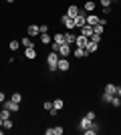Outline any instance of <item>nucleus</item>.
Wrapping results in <instances>:
<instances>
[{"instance_id": "obj_1", "label": "nucleus", "mask_w": 121, "mask_h": 135, "mask_svg": "<svg viewBox=\"0 0 121 135\" xmlns=\"http://www.w3.org/2000/svg\"><path fill=\"white\" fill-rule=\"evenodd\" d=\"M59 59H61V55L55 51H51L49 55H46V65H49V71H59Z\"/></svg>"}, {"instance_id": "obj_2", "label": "nucleus", "mask_w": 121, "mask_h": 135, "mask_svg": "<svg viewBox=\"0 0 121 135\" xmlns=\"http://www.w3.org/2000/svg\"><path fill=\"white\" fill-rule=\"evenodd\" d=\"M113 95H117V87L113 83H109V85H105V91H103V97H101V99H103V103H109L111 101V97Z\"/></svg>"}, {"instance_id": "obj_3", "label": "nucleus", "mask_w": 121, "mask_h": 135, "mask_svg": "<svg viewBox=\"0 0 121 135\" xmlns=\"http://www.w3.org/2000/svg\"><path fill=\"white\" fill-rule=\"evenodd\" d=\"M99 22H103V24H107V20L105 18H99L95 12H91V14H87V24L89 26H95V24H99Z\"/></svg>"}, {"instance_id": "obj_4", "label": "nucleus", "mask_w": 121, "mask_h": 135, "mask_svg": "<svg viewBox=\"0 0 121 135\" xmlns=\"http://www.w3.org/2000/svg\"><path fill=\"white\" fill-rule=\"evenodd\" d=\"M85 24H87V12L81 10L75 16V28H81V26H85Z\"/></svg>"}, {"instance_id": "obj_5", "label": "nucleus", "mask_w": 121, "mask_h": 135, "mask_svg": "<svg viewBox=\"0 0 121 135\" xmlns=\"http://www.w3.org/2000/svg\"><path fill=\"white\" fill-rule=\"evenodd\" d=\"M61 20H63V24H65V28H67V30H73V28H75V18H73V16L63 14V16H61Z\"/></svg>"}, {"instance_id": "obj_6", "label": "nucleus", "mask_w": 121, "mask_h": 135, "mask_svg": "<svg viewBox=\"0 0 121 135\" xmlns=\"http://www.w3.org/2000/svg\"><path fill=\"white\" fill-rule=\"evenodd\" d=\"M2 107L10 109L12 113H16V111H20V103H14V101H12V99H6V101L2 103Z\"/></svg>"}, {"instance_id": "obj_7", "label": "nucleus", "mask_w": 121, "mask_h": 135, "mask_svg": "<svg viewBox=\"0 0 121 135\" xmlns=\"http://www.w3.org/2000/svg\"><path fill=\"white\" fill-rule=\"evenodd\" d=\"M71 52H73V49H71V45H67V42H63V45L59 46V55H61V56H65V59H67V56H69Z\"/></svg>"}, {"instance_id": "obj_8", "label": "nucleus", "mask_w": 121, "mask_h": 135, "mask_svg": "<svg viewBox=\"0 0 121 135\" xmlns=\"http://www.w3.org/2000/svg\"><path fill=\"white\" fill-rule=\"evenodd\" d=\"M57 67H59V71H63V73H67V71L71 69V62L67 61L65 56H61V59H59V65H57Z\"/></svg>"}, {"instance_id": "obj_9", "label": "nucleus", "mask_w": 121, "mask_h": 135, "mask_svg": "<svg viewBox=\"0 0 121 135\" xmlns=\"http://www.w3.org/2000/svg\"><path fill=\"white\" fill-rule=\"evenodd\" d=\"M79 34H83V36H87V38H91V36H93V26H89V24L81 26L79 28Z\"/></svg>"}, {"instance_id": "obj_10", "label": "nucleus", "mask_w": 121, "mask_h": 135, "mask_svg": "<svg viewBox=\"0 0 121 135\" xmlns=\"http://www.w3.org/2000/svg\"><path fill=\"white\" fill-rule=\"evenodd\" d=\"M99 131H101V127H99V125L95 123V121H93V123H91V127H89V129H85L83 133H85V135H97Z\"/></svg>"}, {"instance_id": "obj_11", "label": "nucleus", "mask_w": 121, "mask_h": 135, "mask_svg": "<svg viewBox=\"0 0 121 135\" xmlns=\"http://www.w3.org/2000/svg\"><path fill=\"white\" fill-rule=\"evenodd\" d=\"M85 51H87V55H93V52L99 51V45H97V42H93V40H89L87 46H85Z\"/></svg>"}, {"instance_id": "obj_12", "label": "nucleus", "mask_w": 121, "mask_h": 135, "mask_svg": "<svg viewBox=\"0 0 121 135\" xmlns=\"http://www.w3.org/2000/svg\"><path fill=\"white\" fill-rule=\"evenodd\" d=\"M91 123H93V121H91V119H89V117H87V115H85V117H83V119H81V121H79V129H81V131L89 129V127H91Z\"/></svg>"}, {"instance_id": "obj_13", "label": "nucleus", "mask_w": 121, "mask_h": 135, "mask_svg": "<svg viewBox=\"0 0 121 135\" xmlns=\"http://www.w3.org/2000/svg\"><path fill=\"white\" fill-rule=\"evenodd\" d=\"M87 42H89V38L87 36H83V34H77V40H75V45L79 46V49H85Z\"/></svg>"}, {"instance_id": "obj_14", "label": "nucleus", "mask_w": 121, "mask_h": 135, "mask_svg": "<svg viewBox=\"0 0 121 135\" xmlns=\"http://www.w3.org/2000/svg\"><path fill=\"white\" fill-rule=\"evenodd\" d=\"M95 6H97V4H95L93 0H87L85 4H83V10H85L87 14H91V12H95Z\"/></svg>"}, {"instance_id": "obj_15", "label": "nucleus", "mask_w": 121, "mask_h": 135, "mask_svg": "<svg viewBox=\"0 0 121 135\" xmlns=\"http://www.w3.org/2000/svg\"><path fill=\"white\" fill-rule=\"evenodd\" d=\"M26 34H28V36H38V34H40L38 24H30V26H28V30H26Z\"/></svg>"}, {"instance_id": "obj_16", "label": "nucleus", "mask_w": 121, "mask_h": 135, "mask_svg": "<svg viewBox=\"0 0 121 135\" xmlns=\"http://www.w3.org/2000/svg\"><path fill=\"white\" fill-rule=\"evenodd\" d=\"M79 12H81V8H79L77 4H71L69 8H67V14H69V16H73V18H75L77 14H79Z\"/></svg>"}, {"instance_id": "obj_17", "label": "nucleus", "mask_w": 121, "mask_h": 135, "mask_svg": "<svg viewBox=\"0 0 121 135\" xmlns=\"http://www.w3.org/2000/svg\"><path fill=\"white\" fill-rule=\"evenodd\" d=\"M75 40H77L75 32H65V42H67V45H75Z\"/></svg>"}, {"instance_id": "obj_18", "label": "nucleus", "mask_w": 121, "mask_h": 135, "mask_svg": "<svg viewBox=\"0 0 121 135\" xmlns=\"http://www.w3.org/2000/svg\"><path fill=\"white\" fill-rule=\"evenodd\" d=\"M40 42H42V45H51V42H52V36L49 32H40Z\"/></svg>"}, {"instance_id": "obj_19", "label": "nucleus", "mask_w": 121, "mask_h": 135, "mask_svg": "<svg viewBox=\"0 0 121 135\" xmlns=\"http://www.w3.org/2000/svg\"><path fill=\"white\" fill-rule=\"evenodd\" d=\"M20 45H22L24 49H35V45H32L30 36H24V38H20Z\"/></svg>"}, {"instance_id": "obj_20", "label": "nucleus", "mask_w": 121, "mask_h": 135, "mask_svg": "<svg viewBox=\"0 0 121 135\" xmlns=\"http://www.w3.org/2000/svg\"><path fill=\"white\" fill-rule=\"evenodd\" d=\"M52 42L63 45V42H65V32H55V36H52Z\"/></svg>"}, {"instance_id": "obj_21", "label": "nucleus", "mask_w": 121, "mask_h": 135, "mask_svg": "<svg viewBox=\"0 0 121 135\" xmlns=\"http://www.w3.org/2000/svg\"><path fill=\"white\" fill-rule=\"evenodd\" d=\"M63 107H65V101H63V99H55V101H52V109H57V111H61Z\"/></svg>"}, {"instance_id": "obj_22", "label": "nucleus", "mask_w": 121, "mask_h": 135, "mask_svg": "<svg viewBox=\"0 0 121 135\" xmlns=\"http://www.w3.org/2000/svg\"><path fill=\"white\" fill-rule=\"evenodd\" d=\"M24 56L32 61V59H36V51H35V49H24Z\"/></svg>"}, {"instance_id": "obj_23", "label": "nucleus", "mask_w": 121, "mask_h": 135, "mask_svg": "<svg viewBox=\"0 0 121 135\" xmlns=\"http://www.w3.org/2000/svg\"><path fill=\"white\" fill-rule=\"evenodd\" d=\"M109 105H111V107H119V105H121V97L113 95V97H111V101H109Z\"/></svg>"}, {"instance_id": "obj_24", "label": "nucleus", "mask_w": 121, "mask_h": 135, "mask_svg": "<svg viewBox=\"0 0 121 135\" xmlns=\"http://www.w3.org/2000/svg\"><path fill=\"white\" fill-rule=\"evenodd\" d=\"M73 55H75L77 59H83V56H87V51H85V49H79V46H77L75 51H73Z\"/></svg>"}, {"instance_id": "obj_25", "label": "nucleus", "mask_w": 121, "mask_h": 135, "mask_svg": "<svg viewBox=\"0 0 121 135\" xmlns=\"http://www.w3.org/2000/svg\"><path fill=\"white\" fill-rule=\"evenodd\" d=\"M10 115H12V111H10V109H6V107H2V109H0V117H2V119H10Z\"/></svg>"}, {"instance_id": "obj_26", "label": "nucleus", "mask_w": 121, "mask_h": 135, "mask_svg": "<svg viewBox=\"0 0 121 135\" xmlns=\"http://www.w3.org/2000/svg\"><path fill=\"white\" fill-rule=\"evenodd\" d=\"M103 30H105V24L103 22H99V24L93 26V32H95V34H103Z\"/></svg>"}, {"instance_id": "obj_27", "label": "nucleus", "mask_w": 121, "mask_h": 135, "mask_svg": "<svg viewBox=\"0 0 121 135\" xmlns=\"http://www.w3.org/2000/svg\"><path fill=\"white\" fill-rule=\"evenodd\" d=\"M20 46H22V45H20V40H10V45H8V49H10V51L14 52L16 49H20Z\"/></svg>"}, {"instance_id": "obj_28", "label": "nucleus", "mask_w": 121, "mask_h": 135, "mask_svg": "<svg viewBox=\"0 0 121 135\" xmlns=\"http://www.w3.org/2000/svg\"><path fill=\"white\" fill-rule=\"evenodd\" d=\"M42 107H45V111L51 113L52 111V101H45V103H42Z\"/></svg>"}, {"instance_id": "obj_29", "label": "nucleus", "mask_w": 121, "mask_h": 135, "mask_svg": "<svg viewBox=\"0 0 121 135\" xmlns=\"http://www.w3.org/2000/svg\"><path fill=\"white\" fill-rule=\"evenodd\" d=\"M10 99H12L14 103H20V101H22V95H20V93H14V95H12Z\"/></svg>"}, {"instance_id": "obj_30", "label": "nucleus", "mask_w": 121, "mask_h": 135, "mask_svg": "<svg viewBox=\"0 0 121 135\" xmlns=\"http://www.w3.org/2000/svg\"><path fill=\"white\" fill-rule=\"evenodd\" d=\"M2 127H4V129H12V119H4Z\"/></svg>"}, {"instance_id": "obj_31", "label": "nucleus", "mask_w": 121, "mask_h": 135, "mask_svg": "<svg viewBox=\"0 0 121 135\" xmlns=\"http://www.w3.org/2000/svg\"><path fill=\"white\" fill-rule=\"evenodd\" d=\"M89 40H93V42H97V45H99V42H101V34H95V32H93V36Z\"/></svg>"}, {"instance_id": "obj_32", "label": "nucleus", "mask_w": 121, "mask_h": 135, "mask_svg": "<svg viewBox=\"0 0 121 135\" xmlns=\"http://www.w3.org/2000/svg\"><path fill=\"white\" fill-rule=\"evenodd\" d=\"M111 2H113V0H101V6H103V8H111Z\"/></svg>"}, {"instance_id": "obj_33", "label": "nucleus", "mask_w": 121, "mask_h": 135, "mask_svg": "<svg viewBox=\"0 0 121 135\" xmlns=\"http://www.w3.org/2000/svg\"><path fill=\"white\" fill-rule=\"evenodd\" d=\"M52 129H55V135H63V133H65L63 127H52Z\"/></svg>"}, {"instance_id": "obj_34", "label": "nucleus", "mask_w": 121, "mask_h": 135, "mask_svg": "<svg viewBox=\"0 0 121 135\" xmlns=\"http://www.w3.org/2000/svg\"><path fill=\"white\" fill-rule=\"evenodd\" d=\"M38 28H40V32H49V26H46V24H38Z\"/></svg>"}, {"instance_id": "obj_35", "label": "nucleus", "mask_w": 121, "mask_h": 135, "mask_svg": "<svg viewBox=\"0 0 121 135\" xmlns=\"http://www.w3.org/2000/svg\"><path fill=\"white\" fill-rule=\"evenodd\" d=\"M6 101V95H4V93H2V91H0V105H2V103H4Z\"/></svg>"}, {"instance_id": "obj_36", "label": "nucleus", "mask_w": 121, "mask_h": 135, "mask_svg": "<svg viewBox=\"0 0 121 135\" xmlns=\"http://www.w3.org/2000/svg\"><path fill=\"white\" fill-rule=\"evenodd\" d=\"M45 135H55V129H52V127L51 129H45Z\"/></svg>"}, {"instance_id": "obj_37", "label": "nucleus", "mask_w": 121, "mask_h": 135, "mask_svg": "<svg viewBox=\"0 0 121 135\" xmlns=\"http://www.w3.org/2000/svg\"><path fill=\"white\" fill-rule=\"evenodd\" d=\"M87 117L91 119V121H95V113H93V111H89V113H87Z\"/></svg>"}, {"instance_id": "obj_38", "label": "nucleus", "mask_w": 121, "mask_h": 135, "mask_svg": "<svg viewBox=\"0 0 121 135\" xmlns=\"http://www.w3.org/2000/svg\"><path fill=\"white\" fill-rule=\"evenodd\" d=\"M117 95H119V97H121V87H117Z\"/></svg>"}, {"instance_id": "obj_39", "label": "nucleus", "mask_w": 121, "mask_h": 135, "mask_svg": "<svg viewBox=\"0 0 121 135\" xmlns=\"http://www.w3.org/2000/svg\"><path fill=\"white\" fill-rule=\"evenodd\" d=\"M2 123H4V119H2V117H0V127H2Z\"/></svg>"}, {"instance_id": "obj_40", "label": "nucleus", "mask_w": 121, "mask_h": 135, "mask_svg": "<svg viewBox=\"0 0 121 135\" xmlns=\"http://www.w3.org/2000/svg\"><path fill=\"white\" fill-rule=\"evenodd\" d=\"M6 2H10V4H12V2H14V0H6Z\"/></svg>"}]
</instances>
